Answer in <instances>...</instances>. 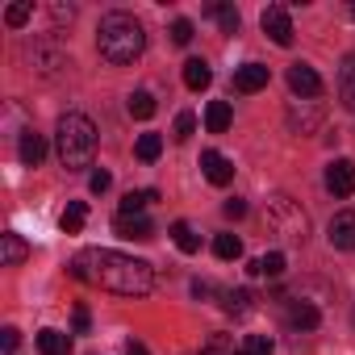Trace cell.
Here are the masks:
<instances>
[{
	"instance_id": "obj_1",
	"label": "cell",
	"mask_w": 355,
	"mask_h": 355,
	"mask_svg": "<svg viewBox=\"0 0 355 355\" xmlns=\"http://www.w3.org/2000/svg\"><path fill=\"white\" fill-rule=\"evenodd\" d=\"M71 276L101 284L105 293H117V297H146L155 288V268L146 259H134L121 251H101V247L80 251L71 259Z\"/></svg>"
},
{
	"instance_id": "obj_2",
	"label": "cell",
	"mask_w": 355,
	"mask_h": 355,
	"mask_svg": "<svg viewBox=\"0 0 355 355\" xmlns=\"http://www.w3.org/2000/svg\"><path fill=\"white\" fill-rule=\"evenodd\" d=\"M96 51H101V59L105 63H113V67H125V63H134L142 51H146V30H142V21L134 17V13H105L101 17V26H96Z\"/></svg>"
},
{
	"instance_id": "obj_3",
	"label": "cell",
	"mask_w": 355,
	"mask_h": 355,
	"mask_svg": "<svg viewBox=\"0 0 355 355\" xmlns=\"http://www.w3.org/2000/svg\"><path fill=\"white\" fill-rule=\"evenodd\" d=\"M55 150H59V163H63L67 171H84V167H92V155H96V125H92L84 113H67V117H59Z\"/></svg>"
},
{
	"instance_id": "obj_4",
	"label": "cell",
	"mask_w": 355,
	"mask_h": 355,
	"mask_svg": "<svg viewBox=\"0 0 355 355\" xmlns=\"http://www.w3.org/2000/svg\"><path fill=\"white\" fill-rule=\"evenodd\" d=\"M268 226L284 243H305V234H309V218L301 214V205L293 197H272L268 201Z\"/></svg>"
},
{
	"instance_id": "obj_5",
	"label": "cell",
	"mask_w": 355,
	"mask_h": 355,
	"mask_svg": "<svg viewBox=\"0 0 355 355\" xmlns=\"http://www.w3.org/2000/svg\"><path fill=\"white\" fill-rule=\"evenodd\" d=\"M26 59L38 76H59V67H67V46L59 42V34H42L26 46Z\"/></svg>"
},
{
	"instance_id": "obj_6",
	"label": "cell",
	"mask_w": 355,
	"mask_h": 355,
	"mask_svg": "<svg viewBox=\"0 0 355 355\" xmlns=\"http://www.w3.org/2000/svg\"><path fill=\"white\" fill-rule=\"evenodd\" d=\"M259 26H263V34H268L276 46H293V17H288L284 5H268L263 17H259Z\"/></svg>"
},
{
	"instance_id": "obj_7",
	"label": "cell",
	"mask_w": 355,
	"mask_h": 355,
	"mask_svg": "<svg viewBox=\"0 0 355 355\" xmlns=\"http://www.w3.org/2000/svg\"><path fill=\"white\" fill-rule=\"evenodd\" d=\"M288 88H293L301 101H318V96H322V76H318L309 63H293V67H288Z\"/></svg>"
},
{
	"instance_id": "obj_8",
	"label": "cell",
	"mask_w": 355,
	"mask_h": 355,
	"mask_svg": "<svg viewBox=\"0 0 355 355\" xmlns=\"http://www.w3.org/2000/svg\"><path fill=\"white\" fill-rule=\"evenodd\" d=\"M322 105L318 101H293L288 105V125H293V134H313L318 125H322Z\"/></svg>"
},
{
	"instance_id": "obj_9",
	"label": "cell",
	"mask_w": 355,
	"mask_h": 355,
	"mask_svg": "<svg viewBox=\"0 0 355 355\" xmlns=\"http://www.w3.org/2000/svg\"><path fill=\"white\" fill-rule=\"evenodd\" d=\"M326 239H330L334 251H355V214H351V209L334 214L330 226H326Z\"/></svg>"
},
{
	"instance_id": "obj_10",
	"label": "cell",
	"mask_w": 355,
	"mask_h": 355,
	"mask_svg": "<svg viewBox=\"0 0 355 355\" xmlns=\"http://www.w3.org/2000/svg\"><path fill=\"white\" fill-rule=\"evenodd\" d=\"M326 189H330L334 197H351V193H355V163H351V159H334V163L326 167Z\"/></svg>"
},
{
	"instance_id": "obj_11",
	"label": "cell",
	"mask_w": 355,
	"mask_h": 355,
	"mask_svg": "<svg viewBox=\"0 0 355 355\" xmlns=\"http://www.w3.org/2000/svg\"><path fill=\"white\" fill-rule=\"evenodd\" d=\"M113 230H117L121 239H134V243L155 239V226H150L146 214H117V218H113Z\"/></svg>"
},
{
	"instance_id": "obj_12",
	"label": "cell",
	"mask_w": 355,
	"mask_h": 355,
	"mask_svg": "<svg viewBox=\"0 0 355 355\" xmlns=\"http://www.w3.org/2000/svg\"><path fill=\"white\" fill-rule=\"evenodd\" d=\"M201 167H205V180L218 184V189H226V184L234 180V163H230L222 150H205V155H201Z\"/></svg>"
},
{
	"instance_id": "obj_13",
	"label": "cell",
	"mask_w": 355,
	"mask_h": 355,
	"mask_svg": "<svg viewBox=\"0 0 355 355\" xmlns=\"http://www.w3.org/2000/svg\"><path fill=\"white\" fill-rule=\"evenodd\" d=\"M268 80H272V71L263 63H243L234 71V92H259V88H268Z\"/></svg>"
},
{
	"instance_id": "obj_14",
	"label": "cell",
	"mask_w": 355,
	"mask_h": 355,
	"mask_svg": "<svg viewBox=\"0 0 355 355\" xmlns=\"http://www.w3.org/2000/svg\"><path fill=\"white\" fill-rule=\"evenodd\" d=\"M17 155H21V163H26V167H38V163L46 159V138H42L38 130H21Z\"/></svg>"
},
{
	"instance_id": "obj_15",
	"label": "cell",
	"mask_w": 355,
	"mask_h": 355,
	"mask_svg": "<svg viewBox=\"0 0 355 355\" xmlns=\"http://www.w3.org/2000/svg\"><path fill=\"white\" fill-rule=\"evenodd\" d=\"M284 322H288L293 330H313V326L322 322V313H318V305H313V301H288Z\"/></svg>"
},
{
	"instance_id": "obj_16",
	"label": "cell",
	"mask_w": 355,
	"mask_h": 355,
	"mask_svg": "<svg viewBox=\"0 0 355 355\" xmlns=\"http://www.w3.org/2000/svg\"><path fill=\"white\" fill-rule=\"evenodd\" d=\"M230 121H234L230 101H214V105L205 109V130H209V134H226V130H230Z\"/></svg>"
},
{
	"instance_id": "obj_17",
	"label": "cell",
	"mask_w": 355,
	"mask_h": 355,
	"mask_svg": "<svg viewBox=\"0 0 355 355\" xmlns=\"http://www.w3.org/2000/svg\"><path fill=\"white\" fill-rule=\"evenodd\" d=\"M38 351L42 355H71V334H63V330H38Z\"/></svg>"
},
{
	"instance_id": "obj_18",
	"label": "cell",
	"mask_w": 355,
	"mask_h": 355,
	"mask_svg": "<svg viewBox=\"0 0 355 355\" xmlns=\"http://www.w3.org/2000/svg\"><path fill=\"white\" fill-rule=\"evenodd\" d=\"M0 243H5V268H21L26 263L30 247H26V239L17 230H5V234H0Z\"/></svg>"
},
{
	"instance_id": "obj_19",
	"label": "cell",
	"mask_w": 355,
	"mask_h": 355,
	"mask_svg": "<svg viewBox=\"0 0 355 355\" xmlns=\"http://www.w3.org/2000/svg\"><path fill=\"white\" fill-rule=\"evenodd\" d=\"M338 101L347 109H355V55H347L338 67Z\"/></svg>"
},
{
	"instance_id": "obj_20",
	"label": "cell",
	"mask_w": 355,
	"mask_h": 355,
	"mask_svg": "<svg viewBox=\"0 0 355 355\" xmlns=\"http://www.w3.org/2000/svg\"><path fill=\"white\" fill-rule=\"evenodd\" d=\"M222 305H226V313L247 318L255 309V297H251V288H230V293H222Z\"/></svg>"
},
{
	"instance_id": "obj_21",
	"label": "cell",
	"mask_w": 355,
	"mask_h": 355,
	"mask_svg": "<svg viewBox=\"0 0 355 355\" xmlns=\"http://www.w3.org/2000/svg\"><path fill=\"white\" fill-rule=\"evenodd\" d=\"M171 243L180 247L184 255H197V251H201V239H197V230H193L189 222H171Z\"/></svg>"
},
{
	"instance_id": "obj_22",
	"label": "cell",
	"mask_w": 355,
	"mask_h": 355,
	"mask_svg": "<svg viewBox=\"0 0 355 355\" xmlns=\"http://www.w3.org/2000/svg\"><path fill=\"white\" fill-rule=\"evenodd\" d=\"M209 80H214V71H209V63H205V59H189V63H184V84H189L193 92L209 88Z\"/></svg>"
},
{
	"instance_id": "obj_23",
	"label": "cell",
	"mask_w": 355,
	"mask_h": 355,
	"mask_svg": "<svg viewBox=\"0 0 355 355\" xmlns=\"http://www.w3.org/2000/svg\"><path fill=\"white\" fill-rule=\"evenodd\" d=\"M84 222H88V205H84V201H67V209H63V218H59L63 234H80Z\"/></svg>"
},
{
	"instance_id": "obj_24",
	"label": "cell",
	"mask_w": 355,
	"mask_h": 355,
	"mask_svg": "<svg viewBox=\"0 0 355 355\" xmlns=\"http://www.w3.org/2000/svg\"><path fill=\"white\" fill-rule=\"evenodd\" d=\"M247 272H251V276H268V280H276V276H284V255H280V251H268L263 259H251Z\"/></svg>"
},
{
	"instance_id": "obj_25",
	"label": "cell",
	"mask_w": 355,
	"mask_h": 355,
	"mask_svg": "<svg viewBox=\"0 0 355 355\" xmlns=\"http://www.w3.org/2000/svg\"><path fill=\"white\" fill-rule=\"evenodd\" d=\"M205 17H209V21H218V26H222V34H239V9H234V5H209V9H205Z\"/></svg>"
},
{
	"instance_id": "obj_26",
	"label": "cell",
	"mask_w": 355,
	"mask_h": 355,
	"mask_svg": "<svg viewBox=\"0 0 355 355\" xmlns=\"http://www.w3.org/2000/svg\"><path fill=\"white\" fill-rule=\"evenodd\" d=\"M134 150H138L142 163H155V159L163 155V134H138V146H134Z\"/></svg>"
},
{
	"instance_id": "obj_27",
	"label": "cell",
	"mask_w": 355,
	"mask_h": 355,
	"mask_svg": "<svg viewBox=\"0 0 355 355\" xmlns=\"http://www.w3.org/2000/svg\"><path fill=\"white\" fill-rule=\"evenodd\" d=\"M150 201H159V193H155V189H142V193H125V197H121V209H117V214H142V209H146Z\"/></svg>"
},
{
	"instance_id": "obj_28",
	"label": "cell",
	"mask_w": 355,
	"mask_h": 355,
	"mask_svg": "<svg viewBox=\"0 0 355 355\" xmlns=\"http://www.w3.org/2000/svg\"><path fill=\"white\" fill-rule=\"evenodd\" d=\"M214 255L218 259H239L243 255V239L239 234H218L214 239Z\"/></svg>"
},
{
	"instance_id": "obj_29",
	"label": "cell",
	"mask_w": 355,
	"mask_h": 355,
	"mask_svg": "<svg viewBox=\"0 0 355 355\" xmlns=\"http://www.w3.org/2000/svg\"><path fill=\"white\" fill-rule=\"evenodd\" d=\"M276 347H272V338L268 334H247L243 343H239V355H272Z\"/></svg>"
},
{
	"instance_id": "obj_30",
	"label": "cell",
	"mask_w": 355,
	"mask_h": 355,
	"mask_svg": "<svg viewBox=\"0 0 355 355\" xmlns=\"http://www.w3.org/2000/svg\"><path fill=\"white\" fill-rule=\"evenodd\" d=\"M130 117H138V121L155 117V96H150V92H134V96H130Z\"/></svg>"
},
{
	"instance_id": "obj_31",
	"label": "cell",
	"mask_w": 355,
	"mask_h": 355,
	"mask_svg": "<svg viewBox=\"0 0 355 355\" xmlns=\"http://www.w3.org/2000/svg\"><path fill=\"white\" fill-rule=\"evenodd\" d=\"M30 17H34V5H30V0H26V5H9V9H5V26H13V30H21Z\"/></svg>"
},
{
	"instance_id": "obj_32",
	"label": "cell",
	"mask_w": 355,
	"mask_h": 355,
	"mask_svg": "<svg viewBox=\"0 0 355 355\" xmlns=\"http://www.w3.org/2000/svg\"><path fill=\"white\" fill-rule=\"evenodd\" d=\"M193 34H197V30H193V21H189V17H175V21H171V42H175V46H189V42H193Z\"/></svg>"
},
{
	"instance_id": "obj_33",
	"label": "cell",
	"mask_w": 355,
	"mask_h": 355,
	"mask_svg": "<svg viewBox=\"0 0 355 355\" xmlns=\"http://www.w3.org/2000/svg\"><path fill=\"white\" fill-rule=\"evenodd\" d=\"M193 134H197V117H193V113H180V117H175V130H171V138H175V142H189Z\"/></svg>"
},
{
	"instance_id": "obj_34",
	"label": "cell",
	"mask_w": 355,
	"mask_h": 355,
	"mask_svg": "<svg viewBox=\"0 0 355 355\" xmlns=\"http://www.w3.org/2000/svg\"><path fill=\"white\" fill-rule=\"evenodd\" d=\"M201 355H239V347H234L226 334H214V338L201 347Z\"/></svg>"
},
{
	"instance_id": "obj_35",
	"label": "cell",
	"mask_w": 355,
	"mask_h": 355,
	"mask_svg": "<svg viewBox=\"0 0 355 355\" xmlns=\"http://www.w3.org/2000/svg\"><path fill=\"white\" fill-rule=\"evenodd\" d=\"M109 184H113V175L109 171H92V180H88V189L101 197V193H109Z\"/></svg>"
},
{
	"instance_id": "obj_36",
	"label": "cell",
	"mask_w": 355,
	"mask_h": 355,
	"mask_svg": "<svg viewBox=\"0 0 355 355\" xmlns=\"http://www.w3.org/2000/svg\"><path fill=\"white\" fill-rule=\"evenodd\" d=\"M17 343H21V330H13V326L0 330V347H5V351H17Z\"/></svg>"
},
{
	"instance_id": "obj_37",
	"label": "cell",
	"mask_w": 355,
	"mask_h": 355,
	"mask_svg": "<svg viewBox=\"0 0 355 355\" xmlns=\"http://www.w3.org/2000/svg\"><path fill=\"white\" fill-rule=\"evenodd\" d=\"M71 326H76V334H88L92 318H88V309H84V305H76V318H71Z\"/></svg>"
},
{
	"instance_id": "obj_38",
	"label": "cell",
	"mask_w": 355,
	"mask_h": 355,
	"mask_svg": "<svg viewBox=\"0 0 355 355\" xmlns=\"http://www.w3.org/2000/svg\"><path fill=\"white\" fill-rule=\"evenodd\" d=\"M222 209H226V218H247V201H239V197H230Z\"/></svg>"
},
{
	"instance_id": "obj_39",
	"label": "cell",
	"mask_w": 355,
	"mask_h": 355,
	"mask_svg": "<svg viewBox=\"0 0 355 355\" xmlns=\"http://www.w3.org/2000/svg\"><path fill=\"white\" fill-rule=\"evenodd\" d=\"M51 17L63 26V21H71V17H76V9H71V5H51Z\"/></svg>"
},
{
	"instance_id": "obj_40",
	"label": "cell",
	"mask_w": 355,
	"mask_h": 355,
	"mask_svg": "<svg viewBox=\"0 0 355 355\" xmlns=\"http://www.w3.org/2000/svg\"><path fill=\"white\" fill-rule=\"evenodd\" d=\"M214 293H218L214 280H197V284H193V297H214Z\"/></svg>"
},
{
	"instance_id": "obj_41",
	"label": "cell",
	"mask_w": 355,
	"mask_h": 355,
	"mask_svg": "<svg viewBox=\"0 0 355 355\" xmlns=\"http://www.w3.org/2000/svg\"><path fill=\"white\" fill-rule=\"evenodd\" d=\"M125 355H150V351H146V347H142V343L134 338V343H125Z\"/></svg>"
},
{
	"instance_id": "obj_42",
	"label": "cell",
	"mask_w": 355,
	"mask_h": 355,
	"mask_svg": "<svg viewBox=\"0 0 355 355\" xmlns=\"http://www.w3.org/2000/svg\"><path fill=\"white\" fill-rule=\"evenodd\" d=\"M351 17H355V5H351Z\"/></svg>"
},
{
	"instance_id": "obj_43",
	"label": "cell",
	"mask_w": 355,
	"mask_h": 355,
	"mask_svg": "<svg viewBox=\"0 0 355 355\" xmlns=\"http://www.w3.org/2000/svg\"><path fill=\"white\" fill-rule=\"evenodd\" d=\"M351 318H355V313H351Z\"/></svg>"
}]
</instances>
